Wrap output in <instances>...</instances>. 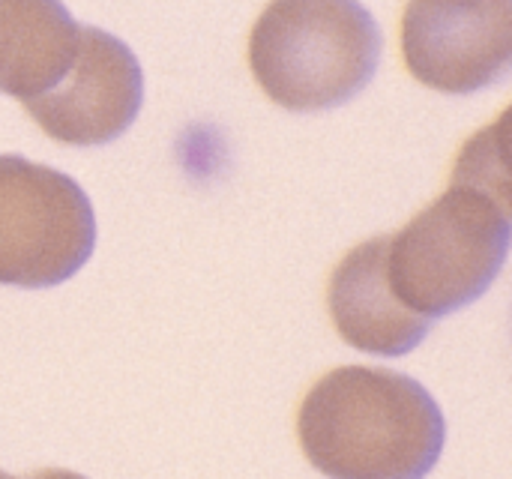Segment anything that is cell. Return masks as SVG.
<instances>
[{
	"label": "cell",
	"mask_w": 512,
	"mask_h": 479,
	"mask_svg": "<svg viewBox=\"0 0 512 479\" xmlns=\"http://www.w3.org/2000/svg\"><path fill=\"white\" fill-rule=\"evenodd\" d=\"M504 120L462 147L450 189L387 243V279L411 312L438 321L477 303L510 255Z\"/></svg>",
	"instance_id": "cell-1"
},
{
	"label": "cell",
	"mask_w": 512,
	"mask_h": 479,
	"mask_svg": "<svg viewBox=\"0 0 512 479\" xmlns=\"http://www.w3.org/2000/svg\"><path fill=\"white\" fill-rule=\"evenodd\" d=\"M297 435L324 477L426 479L444 453L447 423L420 381L381 366H342L306 393Z\"/></svg>",
	"instance_id": "cell-2"
},
{
	"label": "cell",
	"mask_w": 512,
	"mask_h": 479,
	"mask_svg": "<svg viewBox=\"0 0 512 479\" xmlns=\"http://www.w3.org/2000/svg\"><path fill=\"white\" fill-rule=\"evenodd\" d=\"M384 33L360 0H270L249 33L261 90L297 114L360 96L381 66Z\"/></svg>",
	"instance_id": "cell-3"
},
{
	"label": "cell",
	"mask_w": 512,
	"mask_h": 479,
	"mask_svg": "<svg viewBox=\"0 0 512 479\" xmlns=\"http://www.w3.org/2000/svg\"><path fill=\"white\" fill-rule=\"evenodd\" d=\"M96 249V213L63 171L0 153V285L54 288Z\"/></svg>",
	"instance_id": "cell-4"
},
{
	"label": "cell",
	"mask_w": 512,
	"mask_h": 479,
	"mask_svg": "<svg viewBox=\"0 0 512 479\" xmlns=\"http://www.w3.org/2000/svg\"><path fill=\"white\" fill-rule=\"evenodd\" d=\"M402 57L420 84L447 96L504 81L512 66V0H408Z\"/></svg>",
	"instance_id": "cell-5"
},
{
	"label": "cell",
	"mask_w": 512,
	"mask_h": 479,
	"mask_svg": "<svg viewBox=\"0 0 512 479\" xmlns=\"http://www.w3.org/2000/svg\"><path fill=\"white\" fill-rule=\"evenodd\" d=\"M21 105L57 144L102 147L135 123L144 105V72L126 42L84 24L66 75Z\"/></svg>",
	"instance_id": "cell-6"
},
{
	"label": "cell",
	"mask_w": 512,
	"mask_h": 479,
	"mask_svg": "<svg viewBox=\"0 0 512 479\" xmlns=\"http://www.w3.org/2000/svg\"><path fill=\"white\" fill-rule=\"evenodd\" d=\"M390 237H372L354 246L333 270L327 309L336 333L357 351L375 357H405L429 336V318L399 303L387 279Z\"/></svg>",
	"instance_id": "cell-7"
},
{
	"label": "cell",
	"mask_w": 512,
	"mask_h": 479,
	"mask_svg": "<svg viewBox=\"0 0 512 479\" xmlns=\"http://www.w3.org/2000/svg\"><path fill=\"white\" fill-rule=\"evenodd\" d=\"M75 45L78 24L60 0H0V93L42 96L72 66Z\"/></svg>",
	"instance_id": "cell-8"
},
{
	"label": "cell",
	"mask_w": 512,
	"mask_h": 479,
	"mask_svg": "<svg viewBox=\"0 0 512 479\" xmlns=\"http://www.w3.org/2000/svg\"><path fill=\"white\" fill-rule=\"evenodd\" d=\"M30 479H87L75 471H63V468H45V471H36V474H27Z\"/></svg>",
	"instance_id": "cell-9"
},
{
	"label": "cell",
	"mask_w": 512,
	"mask_h": 479,
	"mask_svg": "<svg viewBox=\"0 0 512 479\" xmlns=\"http://www.w3.org/2000/svg\"><path fill=\"white\" fill-rule=\"evenodd\" d=\"M0 479H30V477H9V474H3V471H0Z\"/></svg>",
	"instance_id": "cell-10"
}]
</instances>
